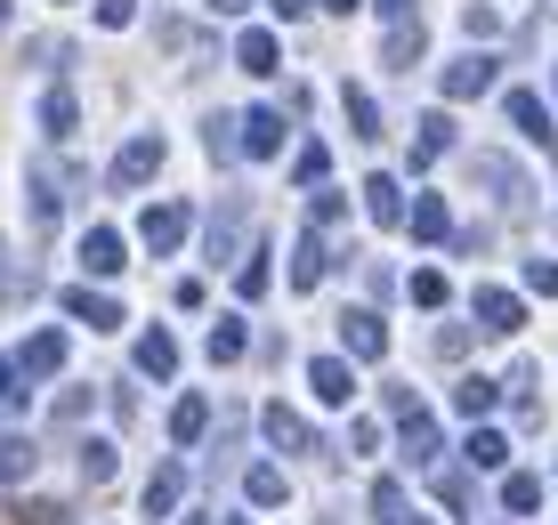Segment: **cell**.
<instances>
[{
    "label": "cell",
    "instance_id": "obj_30",
    "mask_svg": "<svg viewBox=\"0 0 558 525\" xmlns=\"http://www.w3.org/2000/svg\"><path fill=\"white\" fill-rule=\"evenodd\" d=\"M73 122H82L73 89H49V97H41V130H49V138H73Z\"/></svg>",
    "mask_w": 558,
    "mask_h": 525
},
{
    "label": "cell",
    "instance_id": "obj_9",
    "mask_svg": "<svg viewBox=\"0 0 558 525\" xmlns=\"http://www.w3.org/2000/svg\"><path fill=\"white\" fill-rule=\"evenodd\" d=\"M186 227H195V219H186V203H154L146 219H138V243H146V251H179Z\"/></svg>",
    "mask_w": 558,
    "mask_h": 525
},
{
    "label": "cell",
    "instance_id": "obj_23",
    "mask_svg": "<svg viewBox=\"0 0 558 525\" xmlns=\"http://www.w3.org/2000/svg\"><path fill=\"white\" fill-rule=\"evenodd\" d=\"M203 154H210V162H235V154H243V122H235V113H210V122H203Z\"/></svg>",
    "mask_w": 558,
    "mask_h": 525
},
{
    "label": "cell",
    "instance_id": "obj_27",
    "mask_svg": "<svg viewBox=\"0 0 558 525\" xmlns=\"http://www.w3.org/2000/svg\"><path fill=\"white\" fill-rule=\"evenodd\" d=\"M461 461H470V469H502V461H510V437H502V429H470Z\"/></svg>",
    "mask_w": 558,
    "mask_h": 525
},
{
    "label": "cell",
    "instance_id": "obj_7",
    "mask_svg": "<svg viewBox=\"0 0 558 525\" xmlns=\"http://www.w3.org/2000/svg\"><path fill=\"white\" fill-rule=\"evenodd\" d=\"M340 347H349L356 364H373L380 347H389V323H380L373 307H349V316H340Z\"/></svg>",
    "mask_w": 558,
    "mask_h": 525
},
{
    "label": "cell",
    "instance_id": "obj_53",
    "mask_svg": "<svg viewBox=\"0 0 558 525\" xmlns=\"http://www.w3.org/2000/svg\"><path fill=\"white\" fill-rule=\"evenodd\" d=\"M324 9H332V16H349V9H356V0H324Z\"/></svg>",
    "mask_w": 558,
    "mask_h": 525
},
{
    "label": "cell",
    "instance_id": "obj_18",
    "mask_svg": "<svg viewBox=\"0 0 558 525\" xmlns=\"http://www.w3.org/2000/svg\"><path fill=\"white\" fill-rule=\"evenodd\" d=\"M510 122L526 130L534 146H550V138H558V130H550V106H543V97H534V89H510Z\"/></svg>",
    "mask_w": 558,
    "mask_h": 525
},
{
    "label": "cell",
    "instance_id": "obj_41",
    "mask_svg": "<svg viewBox=\"0 0 558 525\" xmlns=\"http://www.w3.org/2000/svg\"><path fill=\"white\" fill-rule=\"evenodd\" d=\"M526 291L534 300H558V259H526Z\"/></svg>",
    "mask_w": 558,
    "mask_h": 525
},
{
    "label": "cell",
    "instance_id": "obj_17",
    "mask_svg": "<svg viewBox=\"0 0 558 525\" xmlns=\"http://www.w3.org/2000/svg\"><path fill=\"white\" fill-rule=\"evenodd\" d=\"M405 227H413L421 243H446V235H453V210H446V194H413V219H405Z\"/></svg>",
    "mask_w": 558,
    "mask_h": 525
},
{
    "label": "cell",
    "instance_id": "obj_46",
    "mask_svg": "<svg viewBox=\"0 0 558 525\" xmlns=\"http://www.w3.org/2000/svg\"><path fill=\"white\" fill-rule=\"evenodd\" d=\"M130 16H138V0H98V25H106V33H122Z\"/></svg>",
    "mask_w": 558,
    "mask_h": 525
},
{
    "label": "cell",
    "instance_id": "obj_12",
    "mask_svg": "<svg viewBox=\"0 0 558 525\" xmlns=\"http://www.w3.org/2000/svg\"><path fill=\"white\" fill-rule=\"evenodd\" d=\"M122 259H130L122 227H89V235H82V267H89V276H122Z\"/></svg>",
    "mask_w": 558,
    "mask_h": 525
},
{
    "label": "cell",
    "instance_id": "obj_48",
    "mask_svg": "<svg viewBox=\"0 0 558 525\" xmlns=\"http://www.w3.org/2000/svg\"><path fill=\"white\" fill-rule=\"evenodd\" d=\"M25 525H65V510H49V501H41V510H25Z\"/></svg>",
    "mask_w": 558,
    "mask_h": 525
},
{
    "label": "cell",
    "instance_id": "obj_38",
    "mask_svg": "<svg viewBox=\"0 0 558 525\" xmlns=\"http://www.w3.org/2000/svg\"><path fill=\"white\" fill-rule=\"evenodd\" d=\"M461 33H470V41H494V33H502V9H486V0L461 9Z\"/></svg>",
    "mask_w": 558,
    "mask_h": 525
},
{
    "label": "cell",
    "instance_id": "obj_13",
    "mask_svg": "<svg viewBox=\"0 0 558 525\" xmlns=\"http://www.w3.org/2000/svg\"><path fill=\"white\" fill-rule=\"evenodd\" d=\"M486 89H494V57L486 49H470V57L446 65V97H486Z\"/></svg>",
    "mask_w": 558,
    "mask_h": 525
},
{
    "label": "cell",
    "instance_id": "obj_26",
    "mask_svg": "<svg viewBox=\"0 0 558 525\" xmlns=\"http://www.w3.org/2000/svg\"><path fill=\"white\" fill-rule=\"evenodd\" d=\"M413 57H421V25H413V16H397V25H389V41H380V65H389V73H405Z\"/></svg>",
    "mask_w": 558,
    "mask_h": 525
},
{
    "label": "cell",
    "instance_id": "obj_19",
    "mask_svg": "<svg viewBox=\"0 0 558 525\" xmlns=\"http://www.w3.org/2000/svg\"><path fill=\"white\" fill-rule=\"evenodd\" d=\"M494 396H502V380H486V373H461L453 380V413H470V420H486Z\"/></svg>",
    "mask_w": 558,
    "mask_h": 525
},
{
    "label": "cell",
    "instance_id": "obj_54",
    "mask_svg": "<svg viewBox=\"0 0 558 525\" xmlns=\"http://www.w3.org/2000/svg\"><path fill=\"white\" fill-rule=\"evenodd\" d=\"M0 25H9V0H0Z\"/></svg>",
    "mask_w": 558,
    "mask_h": 525
},
{
    "label": "cell",
    "instance_id": "obj_52",
    "mask_svg": "<svg viewBox=\"0 0 558 525\" xmlns=\"http://www.w3.org/2000/svg\"><path fill=\"white\" fill-rule=\"evenodd\" d=\"M389 525H429V517H413V510H397V517H389Z\"/></svg>",
    "mask_w": 558,
    "mask_h": 525
},
{
    "label": "cell",
    "instance_id": "obj_8",
    "mask_svg": "<svg viewBox=\"0 0 558 525\" xmlns=\"http://www.w3.org/2000/svg\"><path fill=\"white\" fill-rule=\"evenodd\" d=\"M57 300H65V316H82L89 332H122V300H106V291L73 283V291H57Z\"/></svg>",
    "mask_w": 558,
    "mask_h": 525
},
{
    "label": "cell",
    "instance_id": "obj_36",
    "mask_svg": "<svg viewBox=\"0 0 558 525\" xmlns=\"http://www.w3.org/2000/svg\"><path fill=\"white\" fill-rule=\"evenodd\" d=\"M267 283H276V276H267V251H252V259L235 267V291H243V307H252V300H259Z\"/></svg>",
    "mask_w": 558,
    "mask_h": 525
},
{
    "label": "cell",
    "instance_id": "obj_21",
    "mask_svg": "<svg viewBox=\"0 0 558 525\" xmlns=\"http://www.w3.org/2000/svg\"><path fill=\"white\" fill-rule=\"evenodd\" d=\"M235 65H243V73H283V49H276V33H259V25H252V33L235 41Z\"/></svg>",
    "mask_w": 558,
    "mask_h": 525
},
{
    "label": "cell",
    "instance_id": "obj_14",
    "mask_svg": "<svg viewBox=\"0 0 558 525\" xmlns=\"http://www.w3.org/2000/svg\"><path fill=\"white\" fill-rule=\"evenodd\" d=\"M243 154H252V162H276L283 154V113H243Z\"/></svg>",
    "mask_w": 558,
    "mask_h": 525
},
{
    "label": "cell",
    "instance_id": "obj_50",
    "mask_svg": "<svg viewBox=\"0 0 558 525\" xmlns=\"http://www.w3.org/2000/svg\"><path fill=\"white\" fill-rule=\"evenodd\" d=\"M307 9H316V0H276V16H307Z\"/></svg>",
    "mask_w": 558,
    "mask_h": 525
},
{
    "label": "cell",
    "instance_id": "obj_43",
    "mask_svg": "<svg viewBox=\"0 0 558 525\" xmlns=\"http://www.w3.org/2000/svg\"><path fill=\"white\" fill-rule=\"evenodd\" d=\"M437 501H446V510H470V477H461V469H437Z\"/></svg>",
    "mask_w": 558,
    "mask_h": 525
},
{
    "label": "cell",
    "instance_id": "obj_5",
    "mask_svg": "<svg viewBox=\"0 0 558 525\" xmlns=\"http://www.w3.org/2000/svg\"><path fill=\"white\" fill-rule=\"evenodd\" d=\"M259 437L276 444V453H324V444H316V429H307V420L292 413V404H267V413H259Z\"/></svg>",
    "mask_w": 558,
    "mask_h": 525
},
{
    "label": "cell",
    "instance_id": "obj_51",
    "mask_svg": "<svg viewBox=\"0 0 558 525\" xmlns=\"http://www.w3.org/2000/svg\"><path fill=\"white\" fill-rule=\"evenodd\" d=\"M380 16H413V0H380Z\"/></svg>",
    "mask_w": 558,
    "mask_h": 525
},
{
    "label": "cell",
    "instance_id": "obj_40",
    "mask_svg": "<svg viewBox=\"0 0 558 525\" xmlns=\"http://www.w3.org/2000/svg\"><path fill=\"white\" fill-rule=\"evenodd\" d=\"M243 340H252L243 323H219V332H210V364H235V356H243Z\"/></svg>",
    "mask_w": 558,
    "mask_h": 525
},
{
    "label": "cell",
    "instance_id": "obj_22",
    "mask_svg": "<svg viewBox=\"0 0 558 525\" xmlns=\"http://www.w3.org/2000/svg\"><path fill=\"white\" fill-rule=\"evenodd\" d=\"M138 373L170 380V373H179V340H170V332H138Z\"/></svg>",
    "mask_w": 558,
    "mask_h": 525
},
{
    "label": "cell",
    "instance_id": "obj_33",
    "mask_svg": "<svg viewBox=\"0 0 558 525\" xmlns=\"http://www.w3.org/2000/svg\"><path fill=\"white\" fill-rule=\"evenodd\" d=\"M33 461H41V453H33V444H25V437H0V485H16V477H33Z\"/></svg>",
    "mask_w": 558,
    "mask_h": 525
},
{
    "label": "cell",
    "instance_id": "obj_4",
    "mask_svg": "<svg viewBox=\"0 0 558 525\" xmlns=\"http://www.w3.org/2000/svg\"><path fill=\"white\" fill-rule=\"evenodd\" d=\"M437 444H446V429H437L421 404H413V413H397V453H405L413 469H437Z\"/></svg>",
    "mask_w": 558,
    "mask_h": 525
},
{
    "label": "cell",
    "instance_id": "obj_24",
    "mask_svg": "<svg viewBox=\"0 0 558 525\" xmlns=\"http://www.w3.org/2000/svg\"><path fill=\"white\" fill-rule=\"evenodd\" d=\"M453 146V113H421V138H413V170H429L437 154Z\"/></svg>",
    "mask_w": 558,
    "mask_h": 525
},
{
    "label": "cell",
    "instance_id": "obj_39",
    "mask_svg": "<svg viewBox=\"0 0 558 525\" xmlns=\"http://www.w3.org/2000/svg\"><path fill=\"white\" fill-rule=\"evenodd\" d=\"M340 210H349V203H340L332 186H316V194H307V227H340Z\"/></svg>",
    "mask_w": 558,
    "mask_h": 525
},
{
    "label": "cell",
    "instance_id": "obj_31",
    "mask_svg": "<svg viewBox=\"0 0 558 525\" xmlns=\"http://www.w3.org/2000/svg\"><path fill=\"white\" fill-rule=\"evenodd\" d=\"M502 510L510 517H534V510H543V477H526V469L502 477Z\"/></svg>",
    "mask_w": 558,
    "mask_h": 525
},
{
    "label": "cell",
    "instance_id": "obj_15",
    "mask_svg": "<svg viewBox=\"0 0 558 525\" xmlns=\"http://www.w3.org/2000/svg\"><path fill=\"white\" fill-rule=\"evenodd\" d=\"M307 388H316V404H349V396H356V380H349V364H340V356H316V364H307Z\"/></svg>",
    "mask_w": 558,
    "mask_h": 525
},
{
    "label": "cell",
    "instance_id": "obj_6",
    "mask_svg": "<svg viewBox=\"0 0 558 525\" xmlns=\"http://www.w3.org/2000/svg\"><path fill=\"white\" fill-rule=\"evenodd\" d=\"M356 194H364V210H373V227H405V219H413V203H405V186H397V179H389V170H373V179H364Z\"/></svg>",
    "mask_w": 558,
    "mask_h": 525
},
{
    "label": "cell",
    "instance_id": "obj_28",
    "mask_svg": "<svg viewBox=\"0 0 558 525\" xmlns=\"http://www.w3.org/2000/svg\"><path fill=\"white\" fill-rule=\"evenodd\" d=\"M179 493H186V469L170 461V469H154V485H146V517H170L179 510Z\"/></svg>",
    "mask_w": 558,
    "mask_h": 525
},
{
    "label": "cell",
    "instance_id": "obj_35",
    "mask_svg": "<svg viewBox=\"0 0 558 525\" xmlns=\"http://www.w3.org/2000/svg\"><path fill=\"white\" fill-rule=\"evenodd\" d=\"M25 291H33V276H25V259H16V251L0 243V307H9V300H25Z\"/></svg>",
    "mask_w": 558,
    "mask_h": 525
},
{
    "label": "cell",
    "instance_id": "obj_10",
    "mask_svg": "<svg viewBox=\"0 0 558 525\" xmlns=\"http://www.w3.org/2000/svg\"><path fill=\"white\" fill-rule=\"evenodd\" d=\"M154 170H162V138H154V130H146V138H130L122 154H113V186H146Z\"/></svg>",
    "mask_w": 558,
    "mask_h": 525
},
{
    "label": "cell",
    "instance_id": "obj_42",
    "mask_svg": "<svg viewBox=\"0 0 558 525\" xmlns=\"http://www.w3.org/2000/svg\"><path fill=\"white\" fill-rule=\"evenodd\" d=\"M0 404H9V413L25 404V364H16V356H0Z\"/></svg>",
    "mask_w": 558,
    "mask_h": 525
},
{
    "label": "cell",
    "instance_id": "obj_37",
    "mask_svg": "<svg viewBox=\"0 0 558 525\" xmlns=\"http://www.w3.org/2000/svg\"><path fill=\"white\" fill-rule=\"evenodd\" d=\"M405 291H413V307H446V267H421Z\"/></svg>",
    "mask_w": 558,
    "mask_h": 525
},
{
    "label": "cell",
    "instance_id": "obj_3",
    "mask_svg": "<svg viewBox=\"0 0 558 525\" xmlns=\"http://www.w3.org/2000/svg\"><path fill=\"white\" fill-rule=\"evenodd\" d=\"M470 307H477V332H494V340H518V332H526V300L502 291V283H486Z\"/></svg>",
    "mask_w": 558,
    "mask_h": 525
},
{
    "label": "cell",
    "instance_id": "obj_55",
    "mask_svg": "<svg viewBox=\"0 0 558 525\" xmlns=\"http://www.w3.org/2000/svg\"><path fill=\"white\" fill-rule=\"evenodd\" d=\"M235 525H243V517H235Z\"/></svg>",
    "mask_w": 558,
    "mask_h": 525
},
{
    "label": "cell",
    "instance_id": "obj_44",
    "mask_svg": "<svg viewBox=\"0 0 558 525\" xmlns=\"http://www.w3.org/2000/svg\"><path fill=\"white\" fill-rule=\"evenodd\" d=\"M82 477H89V485L113 477V444H82Z\"/></svg>",
    "mask_w": 558,
    "mask_h": 525
},
{
    "label": "cell",
    "instance_id": "obj_1",
    "mask_svg": "<svg viewBox=\"0 0 558 525\" xmlns=\"http://www.w3.org/2000/svg\"><path fill=\"white\" fill-rule=\"evenodd\" d=\"M243 235H252V194H227L210 210V267H243Z\"/></svg>",
    "mask_w": 558,
    "mask_h": 525
},
{
    "label": "cell",
    "instance_id": "obj_49",
    "mask_svg": "<svg viewBox=\"0 0 558 525\" xmlns=\"http://www.w3.org/2000/svg\"><path fill=\"white\" fill-rule=\"evenodd\" d=\"M203 9H219V16H243V9H252V0H203Z\"/></svg>",
    "mask_w": 558,
    "mask_h": 525
},
{
    "label": "cell",
    "instance_id": "obj_45",
    "mask_svg": "<svg viewBox=\"0 0 558 525\" xmlns=\"http://www.w3.org/2000/svg\"><path fill=\"white\" fill-rule=\"evenodd\" d=\"M429 347H437V356H446V364H461V356H470V332H461V323H446V332H437Z\"/></svg>",
    "mask_w": 558,
    "mask_h": 525
},
{
    "label": "cell",
    "instance_id": "obj_25",
    "mask_svg": "<svg viewBox=\"0 0 558 525\" xmlns=\"http://www.w3.org/2000/svg\"><path fill=\"white\" fill-rule=\"evenodd\" d=\"M16 364H25V373H33V380H49V373H65V340H57V332H33V340H25V356H16Z\"/></svg>",
    "mask_w": 558,
    "mask_h": 525
},
{
    "label": "cell",
    "instance_id": "obj_20",
    "mask_svg": "<svg viewBox=\"0 0 558 525\" xmlns=\"http://www.w3.org/2000/svg\"><path fill=\"white\" fill-rule=\"evenodd\" d=\"M283 493H292V485H283L276 461H252V469H243V501H259V510H283Z\"/></svg>",
    "mask_w": 558,
    "mask_h": 525
},
{
    "label": "cell",
    "instance_id": "obj_47",
    "mask_svg": "<svg viewBox=\"0 0 558 525\" xmlns=\"http://www.w3.org/2000/svg\"><path fill=\"white\" fill-rule=\"evenodd\" d=\"M397 510H405V493H397V477H380L373 485V517H397Z\"/></svg>",
    "mask_w": 558,
    "mask_h": 525
},
{
    "label": "cell",
    "instance_id": "obj_11",
    "mask_svg": "<svg viewBox=\"0 0 558 525\" xmlns=\"http://www.w3.org/2000/svg\"><path fill=\"white\" fill-rule=\"evenodd\" d=\"M324 276H332V243H324V227H307L292 251V291H316Z\"/></svg>",
    "mask_w": 558,
    "mask_h": 525
},
{
    "label": "cell",
    "instance_id": "obj_32",
    "mask_svg": "<svg viewBox=\"0 0 558 525\" xmlns=\"http://www.w3.org/2000/svg\"><path fill=\"white\" fill-rule=\"evenodd\" d=\"M292 179H300V186H324V179H332V146H316V138H307V146L292 154Z\"/></svg>",
    "mask_w": 558,
    "mask_h": 525
},
{
    "label": "cell",
    "instance_id": "obj_16",
    "mask_svg": "<svg viewBox=\"0 0 558 525\" xmlns=\"http://www.w3.org/2000/svg\"><path fill=\"white\" fill-rule=\"evenodd\" d=\"M33 219H41V227H57V219H65V179H57V170L49 162H33Z\"/></svg>",
    "mask_w": 558,
    "mask_h": 525
},
{
    "label": "cell",
    "instance_id": "obj_34",
    "mask_svg": "<svg viewBox=\"0 0 558 525\" xmlns=\"http://www.w3.org/2000/svg\"><path fill=\"white\" fill-rule=\"evenodd\" d=\"M203 420H210V404H203V396H179V413H170V437L195 444V437H203Z\"/></svg>",
    "mask_w": 558,
    "mask_h": 525
},
{
    "label": "cell",
    "instance_id": "obj_2",
    "mask_svg": "<svg viewBox=\"0 0 558 525\" xmlns=\"http://www.w3.org/2000/svg\"><path fill=\"white\" fill-rule=\"evenodd\" d=\"M477 186H486L510 219H526V210H534V179H526L518 162H502V154H477Z\"/></svg>",
    "mask_w": 558,
    "mask_h": 525
},
{
    "label": "cell",
    "instance_id": "obj_29",
    "mask_svg": "<svg viewBox=\"0 0 558 525\" xmlns=\"http://www.w3.org/2000/svg\"><path fill=\"white\" fill-rule=\"evenodd\" d=\"M340 106H349V130H356V138H380V106H373V89H364V82L340 89Z\"/></svg>",
    "mask_w": 558,
    "mask_h": 525
}]
</instances>
